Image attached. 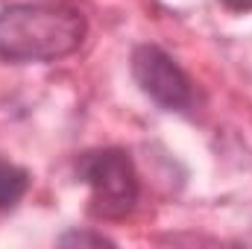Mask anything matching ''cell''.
<instances>
[{"mask_svg":"<svg viewBox=\"0 0 252 249\" xmlns=\"http://www.w3.org/2000/svg\"><path fill=\"white\" fill-rule=\"evenodd\" d=\"M132 76L138 88L167 112H185L193 100L188 73L173 62L161 47L141 44L132 53Z\"/></svg>","mask_w":252,"mask_h":249,"instance_id":"3957f363","label":"cell"},{"mask_svg":"<svg viewBox=\"0 0 252 249\" xmlns=\"http://www.w3.org/2000/svg\"><path fill=\"white\" fill-rule=\"evenodd\" d=\"M30 187V173L6 158H0V211L15 208Z\"/></svg>","mask_w":252,"mask_h":249,"instance_id":"277c9868","label":"cell"},{"mask_svg":"<svg viewBox=\"0 0 252 249\" xmlns=\"http://www.w3.org/2000/svg\"><path fill=\"white\" fill-rule=\"evenodd\" d=\"M79 179L91 187V211L97 217H124L138 202V173L124 150L85 153Z\"/></svg>","mask_w":252,"mask_h":249,"instance_id":"7a4b0ae2","label":"cell"},{"mask_svg":"<svg viewBox=\"0 0 252 249\" xmlns=\"http://www.w3.org/2000/svg\"><path fill=\"white\" fill-rule=\"evenodd\" d=\"M85 15L70 3H18L0 12V59L56 62L85 41Z\"/></svg>","mask_w":252,"mask_h":249,"instance_id":"6da1fadb","label":"cell"},{"mask_svg":"<svg viewBox=\"0 0 252 249\" xmlns=\"http://www.w3.org/2000/svg\"><path fill=\"white\" fill-rule=\"evenodd\" d=\"M229 12H252V0H220Z\"/></svg>","mask_w":252,"mask_h":249,"instance_id":"8992f818","label":"cell"},{"mask_svg":"<svg viewBox=\"0 0 252 249\" xmlns=\"http://www.w3.org/2000/svg\"><path fill=\"white\" fill-rule=\"evenodd\" d=\"M62 244H94V247H103V244H112L109 238H103V235H85V232H70V235H64Z\"/></svg>","mask_w":252,"mask_h":249,"instance_id":"5b68a950","label":"cell"}]
</instances>
